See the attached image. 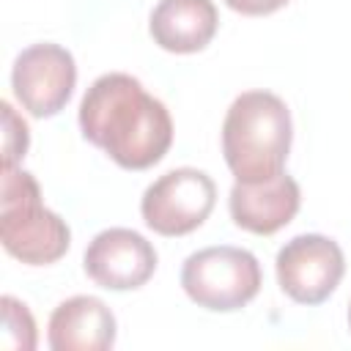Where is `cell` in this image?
Segmentation results:
<instances>
[{"mask_svg": "<svg viewBox=\"0 0 351 351\" xmlns=\"http://www.w3.org/2000/svg\"><path fill=\"white\" fill-rule=\"evenodd\" d=\"M52 351H107L115 343V315L96 296H71L49 315Z\"/></svg>", "mask_w": 351, "mask_h": 351, "instance_id": "10", "label": "cell"}, {"mask_svg": "<svg viewBox=\"0 0 351 351\" xmlns=\"http://www.w3.org/2000/svg\"><path fill=\"white\" fill-rule=\"evenodd\" d=\"M299 206H302L299 184L285 173H277L274 178L255 184L236 181L228 197L233 222L255 236H271L280 228H285L296 217Z\"/></svg>", "mask_w": 351, "mask_h": 351, "instance_id": "9", "label": "cell"}, {"mask_svg": "<svg viewBox=\"0 0 351 351\" xmlns=\"http://www.w3.org/2000/svg\"><path fill=\"white\" fill-rule=\"evenodd\" d=\"M0 110H3V165H16L27 154L30 132L8 101H3Z\"/></svg>", "mask_w": 351, "mask_h": 351, "instance_id": "13", "label": "cell"}, {"mask_svg": "<svg viewBox=\"0 0 351 351\" xmlns=\"http://www.w3.org/2000/svg\"><path fill=\"white\" fill-rule=\"evenodd\" d=\"M217 25L214 0H159L151 11L148 30L162 49L189 55L214 38Z\"/></svg>", "mask_w": 351, "mask_h": 351, "instance_id": "11", "label": "cell"}, {"mask_svg": "<svg viewBox=\"0 0 351 351\" xmlns=\"http://www.w3.org/2000/svg\"><path fill=\"white\" fill-rule=\"evenodd\" d=\"M82 266L85 274L107 291H134L151 280L156 250L132 228H107L88 244Z\"/></svg>", "mask_w": 351, "mask_h": 351, "instance_id": "8", "label": "cell"}, {"mask_svg": "<svg viewBox=\"0 0 351 351\" xmlns=\"http://www.w3.org/2000/svg\"><path fill=\"white\" fill-rule=\"evenodd\" d=\"M80 129L123 170L154 167L173 143V118L143 82L123 71L93 80L80 101Z\"/></svg>", "mask_w": 351, "mask_h": 351, "instance_id": "1", "label": "cell"}, {"mask_svg": "<svg viewBox=\"0 0 351 351\" xmlns=\"http://www.w3.org/2000/svg\"><path fill=\"white\" fill-rule=\"evenodd\" d=\"M225 5L244 16H266L288 5V0H225Z\"/></svg>", "mask_w": 351, "mask_h": 351, "instance_id": "14", "label": "cell"}, {"mask_svg": "<svg viewBox=\"0 0 351 351\" xmlns=\"http://www.w3.org/2000/svg\"><path fill=\"white\" fill-rule=\"evenodd\" d=\"M77 85V66L69 49L60 44H33L22 49L11 69V88L22 110L33 118L58 115Z\"/></svg>", "mask_w": 351, "mask_h": 351, "instance_id": "7", "label": "cell"}, {"mask_svg": "<svg viewBox=\"0 0 351 351\" xmlns=\"http://www.w3.org/2000/svg\"><path fill=\"white\" fill-rule=\"evenodd\" d=\"M274 269L282 293L299 304H321L340 285L346 258L340 244L329 236L302 233L280 247Z\"/></svg>", "mask_w": 351, "mask_h": 351, "instance_id": "6", "label": "cell"}, {"mask_svg": "<svg viewBox=\"0 0 351 351\" xmlns=\"http://www.w3.org/2000/svg\"><path fill=\"white\" fill-rule=\"evenodd\" d=\"M291 137L293 126L285 101L269 90H247L225 112L222 156L236 181H266L282 173Z\"/></svg>", "mask_w": 351, "mask_h": 351, "instance_id": "2", "label": "cell"}, {"mask_svg": "<svg viewBox=\"0 0 351 351\" xmlns=\"http://www.w3.org/2000/svg\"><path fill=\"white\" fill-rule=\"evenodd\" d=\"M3 346L22 351L36 348V321L14 296H3Z\"/></svg>", "mask_w": 351, "mask_h": 351, "instance_id": "12", "label": "cell"}, {"mask_svg": "<svg viewBox=\"0 0 351 351\" xmlns=\"http://www.w3.org/2000/svg\"><path fill=\"white\" fill-rule=\"evenodd\" d=\"M0 241L8 255L27 266L55 263L71 244L69 225L41 203L38 181L16 165H3Z\"/></svg>", "mask_w": 351, "mask_h": 351, "instance_id": "3", "label": "cell"}, {"mask_svg": "<svg viewBox=\"0 0 351 351\" xmlns=\"http://www.w3.org/2000/svg\"><path fill=\"white\" fill-rule=\"evenodd\" d=\"M217 200V186L197 167H176L159 176L140 200L143 222L159 236H186L200 228Z\"/></svg>", "mask_w": 351, "mask_h": 351, "instance_id": "5", "label": "cell"}, {"mask_svg": "<svg viewBox=\"0 0 351 351\" xmlns=\"http://www.w3.org/2000/svg\"><path fill=\"white\" fill-rule=\"evenodd\" d=\"M348 326H351V304H348Z\"/></svg>", "mask_w": 351, "mask_h": 351, "instance_id": "15", "label": "cell"}, {"mask_svg": "<svg viewBox=\"0 0 351 351\" xmlns=\"http://www.w3.org/2000/svg\"><path fill=\"white\" fill-rule=\"evenodd\" d=\"M261 263L250 250L219 244L192 252L181 266V288L206 310L230 313L250 304L261 291Z\"/></svg>", "mask_w": 351, "mask_h": 351, "instance_id": "4", "label": "cell"}]
</instances>
